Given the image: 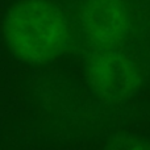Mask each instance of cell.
Here are the masks:
<instances>
[{
	"label": "cell",
	"mask_w": 150,
	"mask_h": 150,
	"mask_svg": "<svg viewBox=\"0 0 150 150\" xmlns=\"http://www.w3.org/2000/svg\"><path fill=\"white\" fill-rule=\"evenodd\" d=\"M84 36L99 49H115L130 30V15L124 0H84L79 9Z\"/></svg>",
	"instance_id": "cell-3"
},
{
	"label": "cell",
	"mask_w": 150,
	"mask_h": 150,
	"mask_svg": "<svg viewBox=\"0 0 150 150\" xmlns=\"http://www.w3.org/2000/svg\"><path fill=\"white\" fill-rule=\"evenodd\" d=\"M86 80L96 99L105 104H121L132 99L142 84L137 63L116 49H98L84 66Z\"/></svg>",
	"instance_id": "cell-2"
},
{
	"label": "cell",
	"mask_w": 150,
	"mask_h": 150,
	"mask_svg": "<svg viewBox=\"0 0 150 150\" xmlns=\"http://www.w3.org/2000/svg\"><path fill=\"white\" fill-rule=\"evenodd\" d=\"M104 150H150V141L130 133H117L108 140Z\"/></svg>",
	"instance_id": "cell-4"
},
{
	"label": "cell",
	"mask_w": 150,
	"mask_h": 150,
	"mask_svg": "<svg viewBox=\"0 0 150 150\" xmlns=\"http://www.w3.org/2000/svg\"><path fill=\"white\" fill-rule=\"evenodd\" d=\"M3 38L11 54L26 65H46L71 44L67 16L52 0H18L3 20Z\"/></svg>",
	"instance_id": "cell-1"
}]
</instances>
